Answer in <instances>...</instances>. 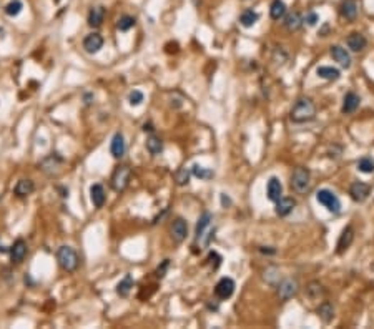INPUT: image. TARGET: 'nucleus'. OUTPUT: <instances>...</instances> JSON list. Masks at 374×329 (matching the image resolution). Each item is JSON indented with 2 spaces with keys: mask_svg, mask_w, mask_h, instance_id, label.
Masks as SVG:
<instances>
[{
  "mask_svg": "<svg viewBox=\"0 0 374 329\" xmlns=\"http://www.w3.org/2000/svg\"><path fill=\"white\" fill-rule=\"evenodd\" d=\"M290 118L293 123H308L316 118V105L311 98L301 97L296 100V103L293 105L290 112Z\"/></svg>",
  "mask_w": 374,
  "mask_h": 329,
  "instance_id": "1",
  "label": "nucleus"
},
{
  "mask_svg": "<svg viewBox=\"0 0 374 329\" xmlns=\"http://www.w3.org/2000/svg\"><path fill=\"white\" fill-rule=\"evenodd\" d=\"M57 259H59V265L63 271L67 273H73L77 271V268L80 265V258L77 254V251L72 246H60L57 251Z\"/></svg>",
  "mask_w": 374,
  "mask_h": 329,
  "instance_id": "2",
  "label": "nucleus"
},
{
  "mask_svg": "<svg viewBox=\"0 0 374 329\" xmlns=\"http://www.w3.org/2000/svg\"><path fill=\"white\" fill-rule=\"evenodd\" d=\"M291 188L298 194H306L311 190V172L304 166H298L291 174Z\"/></svg>",
  "mask_w": 374,
  "mask_h": 329,
  "instance_id": "3",
  "label": "nucleus"
},
{
  "mask_svg": "<svg viewBox=\"0 0 374 329\" xmlns=\"http://www.w3.org/2000/svg\"><path fill=\"white\" fill-rule=\"evenodd\" d=\"M130 180H132V170L127 165H118L112 173V178H110V185L112 188L115 190L117 193H121L127 190V186L130 185Z\"/></svg>",
  "mask_w": 374,
  "mask_h": 329,
  "instance_id": "4",
  "label": "nucleus"
},
{
  "mask_svg": "<svg viewBox=\"0 0 374 329\" xmlns=\"http://www.w3.org/2000/svg\"><path fill=\"white\" fill-rule=\"evenodd\" d=\"M316 200H318L319 205H323L328 211H331V213H339L341 211L339 198L336 196L331 190H326V188L319 190V192L316 193Z\"/></svg>",
  "mask_w": 374,
  "mask_h": 329,
  "instance_id": "5",
  "label": "nucleus"
},
{
  "mask_svg": "<svg viewBox=\"0 0 374 329\" xmlns=\"http://www.w3.org/2000/svg\"><path fill=\"white\" fill-rule=\"evenodd\" d=\"M298 281L296 279H283L281 283L278 284V296L281 301H288V299L295 298L296 294H298Z\"/></svg>",
  "mask_w": 374,
  "mask_h": 329,
  "instance_id": "6",
  "label": "nucleus"
},
{
  "mask_svg": "<svg viewBox=\"0 0 374 329\" xmlns=\"http://www.w3.org/2000/svg\"><path fill=\"white\" fill-rule=\"evenodd\" d=\"M170 233H172V238L175 243H183L186 239V234H188V223L185 221L183 218H177L172 223V228H170Z\"/></svg>",
  "mask_w": 374,
  "mask_h": 329,
  "instance_id": "7",
  "label": "nucleus"
},
{
  "mask_svg": "<svg viewBox=\"0 0 374 329\" xmlns=\"http://www.w3.org/2000/svg\"><path fill=\"white\" fill-rule=\"evenodd\" d=\"M235 292V281L231 278H221L215 286V294L219 299H228Z\"/></svg>",
  "mask_w": 374,
  "mask_h": 329,
  "instance_id": "8",
  "label": "nucleus"
},
{
  "mask_svg": "<svg viewBox=\"0 0 374 329\" xmlns=\"http://www.w3.org/2000/svg\"><path fill=\"white\" fill-rule=\"evenodd\" d=\"M369 193H371V186L366 185V183L363 181H356L351 185V188H349V194H351V198L354 200L356 203H363L368 200Z\"/></svg>",
  "mask_w": 374,
  "mask_h": 329,
  "instance_id": "9",
  "label": "nucleus"
},
{
  "mask_svg": "<svg viewBox=\"0 0 374 329\" xmlns=\"http://www.w3.org/2000/svg\"><path fill=\"white\" fill-rule=\"evenodd\" d=\"M329 54L335 58V62H338L343 68L351 67V55L346 48H343L341 45H331L329 47Z\"/></svg>",
  "mask_w": 374,
  "mask_h": 329,
  "instance_id": "10",
  "label": "nucleus"
},
{
  "mask_svg": "<svg viewBox=\"0 0 374 329\" xmlns=\"http://www.w3.org/2000/svg\"><path fill=\"white\" fill-rule=\"evenodd\" d=\"M353 239H354V230H353V226H346L338 239V245H336V254H343L353 245Z\"/></svg>",
  "mask_w": 374,
  "mask_h": 329,
  "instance_id": "11",
  "label": "nucleus"
},
{
  "mask_svg": "<svg viewBox=\"0 0 374 329\" xmlns=\"http://www.w3.org/2000/svg\"><path fill=\"white\" fill-rule=\"evenodd\" d=\"M125 152H127V143H125V138L121 133H115L112 138V143H110V153L113 155V158L120 160L123 158Z\"/></svg>",
  "mask_w": 374,
  "mask_h": 329,
  "instance_id": "12",
  "label": "nucleus"
},
{
  "mask_svg": "<svg viewBox=\"0 0 374 329\" xmlns=\"http://www.w3.org/2000/svg\"><path fill=\"white\" fill-rule=\"evenodd\" d=\"M27 251H28L27 243L23 241V239H17V241H15L14 245H12V248H10V259H12V263H15V265H20V263L25 259Z\"/></svg>",
  "mask_w": 374,
  "mask_h": 329,
  "instance_id": "13",
  "label": "nucleus"
},
{
  "mask_svg": "<svg viewBox=\"0 0 374 329\" xmlns=\"http://www.w3.org/2000/svg\"><path fill=\"white\" fill-rule=\"evenodd\" d=\"M359 105H361L359 95L354 92H348L343 98V108H341V112H343L344 115H351V113H354L356 110L359 108Z\"/></svg>",
  "mask_w": 374,
  "mask_h": 329,
  "instance_id": "14",
  "label": "nucleus"
},
{
  "mask_svg": "<svg viewBox=\"0 0 374 329\" xmlns=\"http://www.w3.org/2000/svg\"><path fill=\"white\" fill-rule=\"evenodd\" d=\"M295 206H296V200H295V198H291V196H281L278 201H276V208H275V211H276V214H278V216L284 218V216H288L290 213H293Z\"/></svg>",
  "mask_w": 374,
  "mask_h": 329,
  "instance_id": "15",
  "label": "nucleus"
},
{
  "mask_svg": "<svg viewBox=\"0 0 374 329\" xmlns=\"http://www.w3.org/2000/svg\"><path fill=\"white\" fill-rule=\"evenodd\" d=\"M266 194H268V200L273 201V203H276V201L279 200V198L283 196V185H281V181H279L276 176H271L270 181H268Z\"/></svg>",
  "mask_w": 374,
  "mask_h": 329,
  "instance_id": "16",
  "label": "nucleus"
},
{
  "mask_svg": "<svg viewBox=\"0 0 374 329\" xmlns=\"http://www.w3.org/2000/svg\"><path fill=\"white\" fill-rule=\"evenodd\" d=\"M339 12H341V17L353 22L356 20L357 14H359V7H357V2L356 0H343L339 7Z\"/></svg>",
  "mask_w": 374,
  "mask_h": 329,
  "instance_id": "17",
  "label": "nucleus"
},
{
  "mask_svg": "<svg viewBox=\"0 0 374 329\" xmlns=\"http://www.w3.org/2000/svg\"><path fill=\"white\" fill-rule=\"evenodd\" d=\"M101 47H103V37L100 34H90V35L85 37V40H83L85 52H88V54H97V52L101 50Z\"/></svg>",
  "mask_w": 374,
  "mask_h": 329,
  "instance_id": "18",
  "label": "nucleus"
},
{
  "mask_svg": "<svg viewBox=\"0 0 374 329\" xmlns=\"http://www.w3.org/2000/svg\"><path fill=\"white\" fill-rule=\"evenodd\" d=\"M346 43H348L349 50L361 52V50H364L366 45H368V40H366V37L363 34H359V32H353V34H349V37L346 39Z\"/></svg>",
  "mask_w": 374,
  "mask_h": 329,
  "instance_id": "19",
  "label": "nucleus"
},
{
  "mask_svg": "<svg viewBox=\"0 0 374 329\" xmlns=\"http://www.w3.org/2000/svg\"><path fill=\"white\" fill-rule=\"evenodd\" d=\"M211 221H213V214H211L210 211H205V213L200 216V219H198L197 230H195V239H197V241H200V239L203 238V234L208 231Z\"/></svg>",
  "mask_w": 374,
  "mask_h": 329,
  "instance_id": "20",
  "label": "nucleus"
},
{
  "mask_svg": "<svg viewBox=\"0 0 374 329\" xmlns=\"http://www.w3.org/2000/svg\"><path fill=\"white\" fill-rule=\"evenodd\" d=\"M90 198H92V203L95 208H103L105 205V200H107V194H105V188L100 185V183H95L92 185L90 188Z\"/></svg>",
  "mask_w": 374,
  "mask_h": 329,
  "instance_id": "21",
  "label": "nucleus"
},
{
  "mask_svg": "<svg viewBox=\"0 0 374 329\" xmlns=\"http://www.w3.org/2000/svg\"><path fill=\"white\" fill-rule=\"evenodd\" d=\"M303 22L304 20L299 12H291V14H288L286 19H284V27H286L290 32H296L303 27Z\"/></svg>",
  "mask_w": 374,
  "mask_h": 329,
  "instance_id": "22",
  "label": "nucleus"
},
{
  "mask_svg": "<svg viewBox=\"0 0 374 329\" xmlns=\"http://www.w3.org/2000/svg\"><path fill=\"white\" fill-rule=\"evenodd\" d=\"M34 192H35V185L32 180H20L17 181V185H15L14 188V193L17 194L19 198H25Z\"/></svg>",
  "mask_w": 374,
  "mask_h": 329,
  "instance_id": "23",
  "label": "nucleus"
},
{
  "mask_svg": "<svg viewBox=\"0 0 374 329\" xmlns=\"http://www.w3.org/2000/svg\"><path fill=\"white\" fill-rule=\"evenodd\" d=\"M103 19H105L103 7H93V9L88 12V25L93 28H98L101 23H103Z\"/></svg>",
  "mask_w": 374,
  "mask_h": 329,
  "instance_id": "24",
  "label": "nucleus"
},
{
  "mask_svg": "<svg viewBox=\"0 0 374 329\" xmlns=\"http://www.w3.org/2000/svg\"><path fill=\"white\" fill-rule=\"evenodd\" d=\"M146 150H148V153L153 156L160 155V153L163 152V141H161V138L157 135H150L148 140H146Z\"/></svg>",
  "mask_w": 374,
  "mask_h": 329,
  "instance_id": "25",
  "label": "nucleus"
},
{
  "mask_svg": "<svg viewBox=\"0 0 374 329\" xmlns=\"http://www.w3.org/2000/svg\"><path fill=\"white\" fill-rule=\"evenodd\" d=\"M133 288V278L132 274H125V278L121 279V281L117 284V294L120 296V298H128L130 291H132Z\"/></svg>",
  "mask_w": 374,
  "mask_h": 329,
  "instance_id": "26",
  "label": "nucleus"
},
{
  "mask_svg": "<svg viewBox=\"0 0 374 329\" xmlns=\"http://www.w3.org/2000/svg\"><path fill=\"white\" fill-rule=\"evenodd\" d=\"M270 15L273 20H281L286 15V3L283 0H273L270 5Z\"/></svg>",
  "mask_w": 374,
  "mask_h": 329,
  "instance_id": "27",
  "label": "nucleus"
},
{
  "mask_svg": "<svg viewBox=\"0 0 374 329\" xmlns=\"http://www.w3.org/2000/svg\"><path fill=\"white\" fill-rule=\"evenodd\" d=\"M316 73H318V77H321V78H324V80H329V82H335V80H338L341 77V72L338 68L326 67V65H324V67H318Z\"/></svg>",
  "mask_w": 374,
  "mask_h": 329,
  "instance_id": "28",
  "label": "nucleus"
},
{
  "mask_svg": "<svg viewBox=\"0 0 374 329\" xmlns=\"http://www.w3.org/2000/svg\"><path fill=\"white\" fill-rule=\"evenodd\" d=\"M318 314L324 323H331L333 318H335V306H333L329 301L321 303L319 308H318Z\"/></svg>",
  "mask_w": 374,
  "mask_h": 329,
  "instance_id": "29",
  "label": "nucleus"
},
{
  "mask_svg": "<svg viewBox=\"0 0 374 329\" xmlns=\"http://www.w3.org/2000/svg\"><path fill=\"white\" fill-rule=\"evenodd\" d=\"M258 19H259L258 12H255V10L248 9V10L243 12L241 15H239V23H241L243 27L250 28V27H253L256 22H258Z\"/></svg>",
  "mask_w": 374,
  "mask_h": 329,
  "instance_id": "30",
  "label": "nucleus"
},
{
  "mask_svg": "<svg viewBox=\"0 0 374 329\" xmlns=\"http://www.w3.org/2000/svg\"><path fill=\"white\" fill-rule=\"evenodd\" d=\"M192 174L200 180H211L215 176V173L211 172L210 168H205V166H200V165H193L192 166Z\"/></svg>",
  "mask_w": 374,
  "mask_h": 329,
  "instance_id": "31",
  "label": "nucleus"
},
{
  "mask_svg": "<svg viewBox=\"0 0 374 329\" xmlns=\"http://www.w3.org/2000/svg\"><path fill=\"white\" fill-rule=\"evenodd\" d=\"M306 292H308V296H310V299H319L321 296H324L323 286H321L318 281H313V283L308 284Z\"/></svg>",
  "mask_w": 374,
  "mask_h": 329,
  "instance_id": "32",
  "label": "nucleus"
},
{
  "mask_svg": "<svg viewBox=\"0 0 374 329\" xmlns=\"http://www.w3.org/2000/svg\"><path fill=\"white\" fill-rule=\"evenodd\" d=\"M190 176H192V172H190L188 168H178L177 172H175V174H173V178H175V181H177V185H180V186L188 185Z\"/></svg>",
  "mask_w": 374,
  "mask_h": 329,
  "instance_id": "33",
  "label": "nucleus"
},
{
  "mask_svg": "<svg viewBox=\"0 0 374 329\" xmlns=\"http://www.w3.org/2000/svg\"><path fill=\"white\" fill-rule=\"evenodd\" d=\"M137 25V20L132 17V15H123V17L118 19V23H117V28L120 32H128L130 28H133Z\"/></svg>",
  "mask_w": 374,
  "mask_h": 329,
  "instance_id": "34",
  "label": "nucleus"
},
{
  "mask_svg": "<svg viewBox=\"0 0 374 329\" xmlns=\"http://www.w3.org/2000/svg\"><path fill=\"white\" fill-rule=\"evenodd\" d=\"M357 170L363 173H374V160L369 156H364L357 161Z\"/></svg>",
  "mask_w": 374,
  "mask_h": 329,
  "instance_id": "35",
  "label": "nucleus"
},
{
  "mask_svg": "<svg viewBox=\"0 0 374 329\" xmlns=\"http://www.w3.org/2000/svg\"><path fill=\"white\" fill-rule=\"evenodd\" d=\"M22 9H23L22 2H19V0H14V2L7 3V7H5V14H7V15H10V17H17V15L20 14V12H22Z\"/></svg>",
  "mask_w": 374,
  "mask_h": 329,
  "instance_id": "36",
  "label": "nucleus"
},
{
  "mask_svg": "<svg viewBox=\"0 0 374 329\" xmlns=\"http://www.w3.org/2000/svg\"><path fill=\"white\" fill-rule=\"evenodd\" d=\"M128 101H130V105H132V107H138V105L143 101V93H141L140 90H133L128 95Z\"/></svg>",
  "mask_w": 374,
  "mask_h": 329,
  "instance_id": "37",
  "label": "nucleus"
},
{
  "mask_svg": "<svg viewBox=\"0 0 374 329\" xmlns=\"http://www.w3.org/2000/svg\"><path fill=\"white\" fill-rule=\"evenodd\" d=\"M168 268H170V259H165V261L157 268V271H155L157 278H160V279L165 278V274H166V271H168Z\"/></svg>",
  "mask_w": 374,
  "mask_h": 329,
  "instance_id": "38",
  "label": "nucleus"
},
{
  "mask_svg": "<svg viewBox=\"0 0 374 329\" xmlns=\"http://www.w3.org/2000/svg\"><path fill=\"white\" fill-rule=\"evenodd\" d=\"M304 22H306L310 27H315L316 23L319 22V15L316 14V12H308V14H306V19H304Z\"/></svg>",
  "mask_w": 374,
  "mask_h": 329,
  "instance_id": "39",
  "label": "nucleus"
},
{
  "mask_svg": "<svg viewBox=\"0 0 374 329\" xmlns=\"http://www.w3.org/2000/svg\"><path fill=\"white\" fill-rule=\"evenodd\" d=\"M259 253H263V254H276V250H275V248H271V246H261V248H259Z\"/></svg>",
  "mask_w": 374,
  "mask_h": 329,
  "instance_id": "40",
  "label": "nucleus"
},
{
  "mask_svg": "<svg viewBox=\"0 0 374 329\" xmlns=\"http://www.w3.org/2000/svg\"><path fill=\"white\" fill-rule=\"evenodd\" d=\"M221 203H223V206H226V205H231V200L226 194H221Z\"/></svg>",
  "mask_w": 374,
  "mask_h": 329,
  "instance_id": "41",
  "label": "nucleus"
},
{
  "mask_svg": "<svg viewBox=\"0 0 374 329\" xmlns=\"http://www.w3.org/2000/svg\"><path fill=\"white\" fill-rule=\"evenodd\" d=\"M153 130H155V128H153L150 123H148V125H146V123L143 125V132H153Z\"/></svg>",
  "mask_w": 374,
  "mask_h": 329,
  "instance_id": "42",
  "label": "nucleus"
},
{
  "mask_svg": "<svg viewBox=\"0 0 374 329\" xmlns=\"http://www.w3.org/2000/svg\"><path fill=\"white\" fill-rule=\"evenodd\" d=\"M55 2H57V3H59V2H60V0H55Z\"/></svg>",
  "mask_w": 374,
  "mask_h": 329,
  "instance_id": "43",
  "label": "nucleus"
}]
</instances>
